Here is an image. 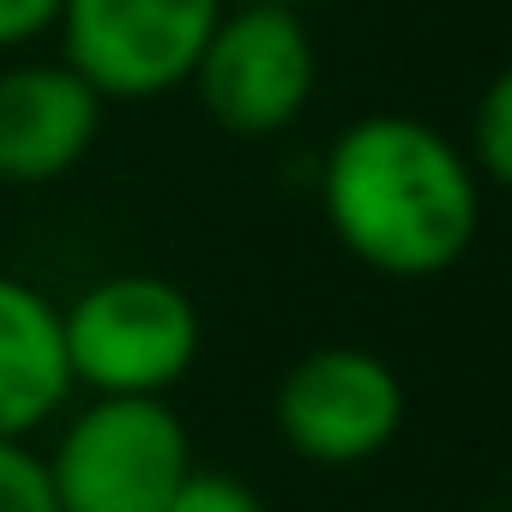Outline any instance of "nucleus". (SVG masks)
Segmentation results:
<instances>
[{"label":"nucleus","instance_id":"f257e3e1","mask_svg":"<svg viewBox=\"0 0 512 512\" xmlns=\"http://www.w3.org/2000/svg\"><path fill=\"white\" fill-rule=\"evenodd\" d=\"M488 187L464 145L404 109L338 127L320 157V211L356 266L392 284L446 278L482 235Z\"/></svg>","mask_w":512,"mask_h":512},{"label":"nucleus","instance_id":"f03ea898","mask_svg":"<svg viewBox=\"0 0 512 512\" xmlns=\"http://www.w3.org/2000/svg\"><path fill=\"white\" fill-rule=\"evenodd\" d=\"M193 296L163 272H109L61 308V350L85 398H169L199 362Z\"/></svg>","mask_w":512,"mask_h":512},{"label":"nucleus","instance_id":"7ed1b4c3","mask_svg":"<svg viewBox=\"0 0 512 512\" xmlns=\"http://www.w3.org/2000/svg\"><path fill=\"white\" fill-rule=\"evenodd\" d=\"M55 422V446L43 452L55 512H163L199 470L169 398H85Z\"/></svg>","mask_w":512,"mask_h":512},{"label":"nucleus","instance_id":"20e7f679","mask_svg":"<svg viewBox=\"0 0 512 512\" xmlns=\"http://www.w3.org/2000/svg\"><path fill=\"white\" fill-rule=\"evenodd\" d=\"M187 91L223 139H278L308 115L320 91V43L296 7L241 0L211 25Z\"/></svg>","mask_w":512,"mask_h":512},{"label":"nucleus","instance_id":"39448f33","mask_svg":"<svg viewBox=\"0 0 512 512\" xmlns=\"http://www.w3.org/2000/svg\"><path fill=\"white\" fill-rule=\"evenodd\" d=\"M229 0H61V61L103 103H157L187 85Z\"/></svg>","mask_w":512,"mask_h":512},{"label":"nucleus","instance_id":"423d86ee","mask_svg":"<svg viewBox=\"0 0 512 512\" xmlns=\"http://www.w3.org/2000/svg\"><path fill=\"white\" fill-rule=\"evenodd\" d=\"M404 380L380 350L320 344L296 356L278 380L272 422L278 440L314 470H356L380 458L404 428Z\"/></svg>","mask_w":512,"mask_h":512},{"label":"nucleus","instance_id":"0eeeda50","mask_svg":"<svg viewBox=\"0 0 512 512\" xmlns=\"http://www.w3.org/2000/svg\"><path fill=\"white\" fill-rule=\"evenodd\" d=\"M103 97L61 55L0 67V187H55L103 139Z\"/></svg>","mask_w":512,"mask_h":512},{"label":"nucleus","instance_id":"6e6552de","mask_svg":"<svg viewBox=\"0 0 512 512\" xmlns=\"http://www.w3.org/2000/svg\"><path fill=\"white\" fill-rule=\"evenodd\" d=\"M73 404L61 350V302L0 272V440H31Z\"/></svg>","mask_w":512,"mask_h":512},{"label":"nucleus","instance_id":"1a4fd4ad","mask_svg":"<svg viewBox=\"0 0 512 512\" xmlns=\"http://www.w3.org/2000/svg\"><path fill=\"white\" fill-rule=\"evenodd\" d=\"M464 157L476 169L482 187H506L512 181V79L494 73L470 109V127H464Z\"/></svg>","mask_w":512,"mask_h":512},{"label":"nucleus","instance_id":"9d476101","mask_svg":"<svg viewBox=\"0 0 512 512\" xmlns=\"http://www.w3.org/2000/svg\"><path fill=\"white\" fill-rule=\"evenodd\" d=\"M0 512H55V488L31 440H0Z\"/></svg>","mask_w":512,"mask_h":512},{"label":"nucleus","instance_id":"9b49d317","mask_svg":"<svg viewBox=\"0 0 512 512\" xmlns=\"http://www.w3.org/2000/svg\"><path fill=\"white\" fill-rule=\"evenodd\" d=\"M163 512H266V500L253 494L241 476H223V470H193V476L175 488V500H169Z\"/></svg>","mask_w":512,"mask_h":512},{"label":"nucleus","instance_id":"f8f14e48","mask_svg":"<svg viewBox=\"0 0 512 512\" xmlns=\"http://www.w3.org/2000/svg\"><path fill=\"white\" fill-rule=\"evenodd\" d=\"M61 0H0V55H25L31 43L55 37Z\"/></svg>","mask_w":512,"mask_h":512},{"label":"nucleus","instance_id":"ddd939ff","mask_svg":"<svg viewBox=\"0 0 512 512\" xmlns=\"http://www.w3.org/2000/svg\"><path fill=\"white\" fill-rule=\"evenodd\" d=\"M278 7H296V13H308V7H326V0H278Z\"/></svg>","mask_w":512,"mask_h":512}]
</instances>
